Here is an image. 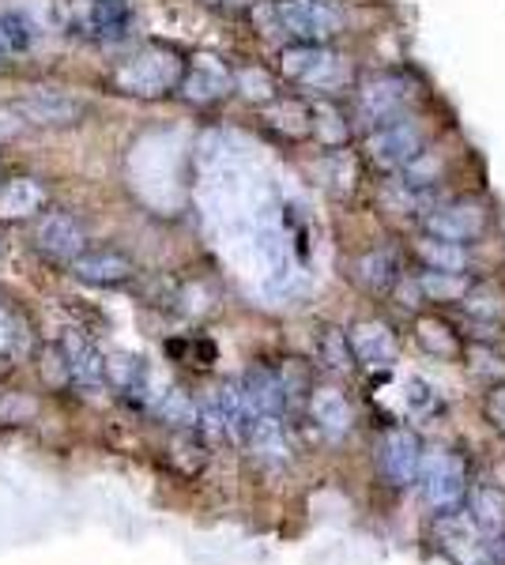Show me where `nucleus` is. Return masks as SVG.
Masks as SVG:
<instances>
[{"instance_id": "obj_4", "label": "nucleus", "mask_w": 505, "mask_h": 565, "mask_svg": "<svg viewBox=\"0 0 505 565\" xmlns=\"http://www.w3.org/2000/svg\"><path fill=\"white\" fill-rule=\"evenodd\" d=\"M415 98V87H411L408 76L400 72H378V76L362 79L358 87V117H362L370 129H381V125H392L400 117H408V106Z\"/></svg>"}, {"instance_id": "obj_3", "label": "nucleus", "mask_w": 505, "mask_h": 565, "mask_svg": "<svg viewBox=\"0 0 505 565\" xmlns=\"http://www.w3.org/2000/svg\"><path fill=\"white\" fill-rule=\"evenodd\" d=\"M272 15L295 42L328 45L344 31V12H339L333 0H275Z\"/></svg>"}, {"instance_id": "obj_36", "label": "nucleus", "mask_w": 505, "mask_h": 565, "mask_svg": "<svg viewBox=\"0 0 505 565\" xmlns=\"http://www.w3.org/2000/svg\"><path fill=\"white\" fill-rule=\"evenodd\" d=\"M106 377L114 381L117 388H140L144 385V362L136 354H114L106 362Z\"/></svg>"}, {"instance_id": "obj_17", "label": "nucleus", "mask_w": 505, "mask_h": 565, "mask_svg": "<svg viewBox=\"0 0 505 565\" xmlns=\"http://www.w3.org/2000/svg\"><path fill=\"white\" fill-rule=\"evenodd\" d=\"M309 415H314L317 430L325 434V437H344V434H351L355 412H351V404H347L344 392L333 388V385L309 392Z\"/></svg>"}, {"instance_id": "obj_41", "label": "nucleus", "mask_w": 505, "mask_h": 565, "mask_svg": "<svg viewBox=\"0 0 505 565\" xmlns=\"http://www.w3.org/2000/svg\"><path fill=\"white\" fill-rule=\"evenodd\" d=\"M23 125V117L15 114V109H4V114H0V136H8V132H15Z\"/></svg>"}, {"instance_id": "obj_27", "label": "nucleus", "mask_w": 505, "mask_h": 565, "mask_svg": "<svg viewBox=\"0 0 505 565\" xmlns=\"http://www.w3.org/2000/svg\"><path fill=\"white\" fill-rule=\"evenodd\" d=\"M250 449L261 460H283L287 457V430H283V418L280 415H253L250 426Z\"/></svg>"}, {"instance_id": "obj_35", "label": "nucleus", "mask_w": 505, "mask_h": 565, "mask_svg": "<svg viewBox=\"0 0 505 565\" xmlns=\"http://www.w3.org/2000/svg\"><path fill=\"white\" fill-rule=\"evenodd\" d=\"M238 90H242L250 103H264V106H272L275 103V84H272V76L264 68H245V72H238Z\"/></svg>"}, {"instance_id": "obj_20", "label": "nucleus", "mask_w": 505, "mask_h": 565, "mask_svg": "<svg viewBox=\"0 0 505 565\" xmlns=\"http://www.w3.org/2000/svg\"><path fill=\"white\" fill-rule=\"evenodd\" d=\"M415 340H419L422 351L434 354V359H442V362H456V359H464V354H467L464 340L456 335V328L449 321H442V317H419V321H415Z\"/></svg>"}, {"instance_id": "obj_22", "label": "nucleus", "mask_w": 505, "mask_h": 565, "mask_svg": "<svg viewBox=\"0 0 505 565\" xmlns=\"http://www.w3.org/2000/svg\"><path fill=\"white\" fill-rule=\"evenodd\" d=\"M133 23L125 0H87L84 4V26L95 39H122Z\"/></svg>"}, {"instance_id": "obj_12", "label": "nucleus", "mask_w": 505, "mask_h": 565, "mask_svg": "<svg viewBox=\"0 0 505 565\" xmlns=\"http://www.w3.org/2000/svg\"><path fill=\"white\" fill-rule=\"evenodd\" d=\"M34 245H39L45 257L72 264L80 253H87V231L72 212H50L34 226Z\"/></svg>"}, {"instance_id": "obj_11", "label": "nucleus", "mask_w": 505, "mask_h": 565, "mask_svg": "<svg viewBox=\"0 0 505 565\" xmlns=\"http://www.w3.org/2000/svg\"><path fill=\"white\" fill-rule=\"evenodd\" d=\"M351 351L355 362L366 370H392L400 359V340L392 332L389 321H378V317H366V321L351 324Z\"/></svg>"}, {"instance_id": "obj_30", "label": "nucleus", "mask_w": 505, "mask_h": 565, "mask_svg": "<svg viewBox=\"0 0 505 565\" xmlns=\"http://www.w3.org/2000/svg\"><path fill=\"white\" fill-rule=\"evenodd\" d=\"M442 174H445V167H442V159H438L434 151H419L415 159L408 162V167L400 170L397 181L403 189H415V193H438V185H442Z\"/></svg>"}, {"instance_id": "obj_7", "label": "nucleus", "mask_w": 505, "mask_h": 565, "mask_svg": "<svg viewBox=\"0 0 505 565\" xmlns=\"http://www.w3.org/2000/svg\"><path fill=\"white\" fill-rule=\"evenodd\" d=\"M434 540H438V551L453 565H494V558H498V551L486 543V535L475 527L472 513H464V509L438 513Z\"/></svg>"}, {"instance_id": "obj_15", "label": "nucleus", "mask_w": 505, "mask_h": 565, "mask_svg": "<svg viewBox=\"0 0 505 565\" xmlns=\"http://www.w3.org/2000/svg\"><path fill=\"white\" fill-rule=\"evenodd\" d=\"M69 268H72V276L91 282V287H117V282L133 279L136 264L133 257H125V253H117V249H87V253H80Z\"/></svg>"}, {"instance_id": "obj_6", "label": "nucleus", "mask_w": 505, "mask_h": 565, "mask_svg": "<svg viewBox=\"0 0 505 565\" xmlns=\"http://www.w3.org/2000/svg\"><path fill=\"white\" fill-rule=\"evenodd\" d=\"M419 487H422V498H427L430 509L438 513H453L467 501V463L461 452H430L422 460V476H419Z\"/></svg>"}, {"instance_id": "obj_33", "label": "nucleus", "mask_w": 505, "mask_h": 565, "mask_svg": "<svg viewBox=\"0 0 505 565\" xmlns=\"http://www.w3.org/2000/svg\"><path fill=\"white\" fill-rule=\"evenodd\" d=\"M400 404H403V412H408L411 418L430 415L438 407V392H434V385H430L427 377L411 373V377L400 381Z\"/></svg>"}, {"instance_id": "obj_28", "label": "nucleus", "mask_w": 505, "mask_h": 565, "mask_svg": "<svg viewBox=\"0 0 505 565\" xmlns=\"http://www.w3.org/2000/svg\"><path fill=\"white\" fill-rule=\"evenodd\" d=\"M34 42H39V23H34V15H27L23 8L0 12V45H4L8 57L34 50Z\"/></svg>"}, {"instance_id": "obj_18", "label": "nucleus", "mask_w": 505, "mask_h": 565, "mask_svg": "<svg viewBox=\"0 0 505 565\" xmlns=\"http://www.w3.org/2000/svg\"><path fill=\"white\" fill-rule=\"evenodd\" d=\"M351 276L358 287H366L370 295H389V290H397L403 271H400V260L392 249H370L355 260Z\"/></svg>"}, {"instance_id": "obj_8", "label": "nucleus", "mask_w": 505, "mask_h": 565, "mask_svg": "<svg viewBox=\"0 0 505 565\" xmlns=\"http://www.w3.org/2000/svg\"><path fill=\"white\" fill-rule=\"evenodd\" d=\"M491 226V212L472 196L461 200H449V204H438L434 212L422 218V234L430 238H442V242H456V245H472L480 242Z\"/></svg>"}, {"instance_id": "obj_32", "label": "nucleus", "mask_w": 505, "mask_h": 565, "mask_svg": "<svg viewBox=\"0 0 505 565\" xmlns=\"http://www.w3.org/2000/svg\"><path fill=\"white\" fill-rule=\"evenodd\" d=\"M155 412H159L162 423L178 426V430H192V426L200 423V407L192 404L181 388H167L159 399H155Z\"/></svg>"}, {"instance_id": "obj_38", "label": "nucleus", "mask_w": 505, "mask_h": 565, "mask_svg": "<svg viewBox=\"0 0 505 565\" xmlns=\"http://www.w3.org/2000/svg\"><path fill=\"white\" fill-rule=\"evenodd\" d=\"M483 418L491 423V430L505 434V381H494L483 396Z\"/></svg>"}, {"instance_id": "obj_31", "label": "nucleus", "mask_w": 505, "mask_h": 565, "mask_svg": "<svg viewBox=\"0 0 505 565\" xmlns=\"http://www.w3.org/2000/svg\"><path fill=\"white\" fill-rule=\"evenodd\" d=\"M467 309V317H475V321H502L505 317V298L502 290L494 287V282H472V290H467V298L461 302Z\"/></svg>"}, {"instance_id": "obj_42", "label": "nucleus", "mask_w": 505, "mask_h": 565, "mask_svg": "<svg viewBox=\"0 0 505 565\" xmlns=\"http://www.w3.org/2000/svg\"><path fill=\"white\" fill-rule=\"evenodd\" d=\"M8 57V53H4V45H0V61H4Z\"/></svg>"}, {"instance_id": "obj_25", "label": "nucleus", "mask_w": 505, "mask_h": 565, "mask_svg": "<svg viewBox=\"0 0 505 565\" xmlns=\"http://www.w3.org/2000/svg\"><path fill=\"white\" fill-rule=\"evenodd\" d=\"M314 351H317V366L328 370V373H351V366H355L351 335L339 332V328H333V324L317 328Z\"/></svg>"}, {"instance_id": "obj_26", "label": "nucleus", "mask_w": 505, "mask_h": 565, "mask_svg": "<svg viewBox=\"0 0 505 565\" xmlns=\"http://www.w3.org/2000/svg\"><path fill=\"white\" fill-rule=\"evenodd\" d=\"M415 257L422 260V268H438V271H467V264H472L467 245L430 238V234H422L415 242Z\"/></svg>"}, {"instance_id": "obj_2", "label": "nucleus", "mask_w": 505, "mask_h": 565, "mask_svg": "<svg viewBox=\"0 0 505 565\" xmlns=\"http://www.w3.org/2000/svg\"><path fill=\"white\" fill-rule=\"evenodd\" d=\"M419 151H427V132H422L419 121H411V117H400V121H392V125L370 129L362 143L366 162H370L374 170H381V174H400Z\"/></svg>"}, {"instance_id": "obj_37", "label": "nucleus", "mask_w": 505, "mask_h": 565, "mask_svg": "<svg viewBox=\"0 0 505 565\" xmlns=\"http://www.w3.org/2000/svg\"><path fill=\"white\" fill-rule=\"evenodd\" d=\"M325 167L336 170L333 181H328V185H333L336 193H347V189H355V159L344 148H333V154L325 159Z\"/></svg>"}, {"instance_id": "obj_40", "label": "nucleus", "mask_w": 505, "mask_h": 565, "mask_svg": "<svg viewBox=\"0 0 505 565\" xmlns=\"http://www.w3.org/2000/svg\"><path fill=\"white\" fill-rule=\"evenodd\" d=\"M12 340H15V321L12 313L0 309V351H12Z\"/></svg>"}, {"instance_id": "obj_19", "label": "nucleus", "mask_w": 505, "mask_h": 565, "mask_svg": "<svg viewBox=\"0 0 505 565\" xmlns=\"http://www.w3.org/2000/svg\"><path fill=\"white\" fill-rule=\"evenodd\" d=\"M245 388V399H250L253 415H283V407H287V388H283V377L264 366H256L245 373L242 381Z\"/></svg>"}, {"instance_id": "obj_21", "label": "nucleus", "mask_w": 505, "mask_h": 565, "mask_svg": "<svg viewBox=\"0 0 505 565\" xmlns=\"http://www.w3.org/2000/svg\"><path fill=\"white\" fill-rule=\"evenodd\" d=\"M45 185L34 178H12L0 185V218H31L42 212Z\"/></svg>"}, {"instance_id": "obj_34", "label": "nucleus", "mask_w": 505, "mask_h": 565, "mask_svg": "<svg viewBox=\"0 0 505 565\" xmlns=\"http://www.w3.org/2000/svg\"><path fill=\"white\" fill-rule=\"evenodd\" d=\"M269 121L275 125V129L287 132V136L314 132V121H309V106H302V103H272Z\"/></svg>"}, {"instance_id": "obj_1", "label": "nucleus", "mask_w": 505, "mask_h": 565, "mask_svg": "<svg viewBox=\"0 0 505 565\" xmlns=\"http://www.w3.org/2000/svg\"><path fill=\"white\" fill-rule=\"evenodd\" d=\"M181 76H186V65H181L178 53L170 50H140L136 57H128L122 68H117V87L125 95H140V98H155L167 95V90L181 87Z\"/></svg>"}, {"instance_id": "obj_9", "label": "nucleus", "mask_w": 505, "mask_h": 565, "mask_svg": "<svg viewBox=\"0 0 505 565\" xmlns=\"http://www.w3.org/2000/svg\"><path fill=\"white\" fill-rule=\"evenodd\" d=\"M422 460H427V449H422V437L411 426H389L381 434L378 471L389 487H411V482H419Z\"/></svg>"}, {"instance_id": "obj_13", "label": "nucleus", "mask_w": 505, "mask_h": 565, "mask_svg": "<svg viewBox=\"0 0 505 565\" xmlns=\"http://www.w3.org/2000/svg\"><path fill=\"white\" fill-rule=\"evenodd\" d=\"M15 114L23 117V125L61 129V125H76L87 114V106L84 98L69 95V90H31V95L15 103Z\"/></svg>"}, {"instance_id": "obj_10", "label": "nucleus", "mask_w": 505, "mask_h": 565, "mask_svg": "<svg viewBox=\"0 0 505 565\" xmlns=\"http://www.w3.org/2000/svg\"><path fill=\"white\" fill-rule=\"evenodd\" d=\"M200 418L208 423L211 434L231 437V441L245 445L250 441V426H253V407L245 399V388L234 385V381H223L208 392L204 407H200Z\"/></svg>"}, {"instance_id": "obj_5", "label": "nucleus", "mask_w": 505, "mask_h": 565, "mask_svg": "<svg viewBox=\"0 0 505 565\" xmlns=\"http://www.w3.org/2000/svg\"><path fill=\"white\" fill-rule=\"evenodd\" d=\"M280 68L287 79L317 87V90H333L344 84V76H347V61L320 42H291L287 50L280 53Z\"/></svg>"}, {"instance_id": "obj_24", "label": "nucleus", "mask_w": 505, "mask_h": 565, "mask_svg": "<svg viewBox=\"0 0 505 565\" xmlns=\"http://www.w3.org/2000/svg\"><path fill=\"white\" fill-rule=\"evenodd\" d=\"M64 354H69V373H72V381H80L84 388L103 385V377H106V359H103V354H98L95 348H91L84 335H69V340H64Z\"/></svg>"}, {"instance_id": "obj_29", "label": "nucleus", "mask_w": 505, "mask_h": 565, "mask_svg": "<svg viewBox=\"0 0 505 565\" xmlns=\"http://www.w3.org/2000/svg\"><path fill=\"white\" fill-rule=\"evenodd\" d=\"M309 121H314V136L325 148H344L347 136H351V125H347L344 109L336 103H328V98H320V103L309 106Z\"/></svg>"}, {"instance_id": "obj_14", "label": "nucleus", "mask_w": 505, "mask_h": 565, "mask_svg": "<svg viewBox=\"0 0 505 565\" xmlns=\"http://www.w3.org/2000/svg\"><path fill=\"white\" fill-rule=\"evenodd\" d=\"M234 87V72L223 65L219 57H192V65L181 76V95L192 98V103H215L227 90Z\"/></svg>"}, {"instance_id": "obj_16", "label": "nucleus", "mask_w": 505, "mask_h": 565, "mask_svg": "<svg viewBox=\"0 0 505 565\" xmlns=\"http://www.w3.org/2000/svg\"><path fill=\"white\" fill-rule=\"evenodd\" d=\"M467 513L475 527L486 535V543L498 554H505V494L498 487H475L467 494Z\"/></svg>"}, {"instance_id": "obj_39", "label": "nucleus", "mask_w": 505, "mask_h": 565, "mask_svg": "<svg viewBox=\"0 0 505 565\" xmlns=\"http://www.w3.org/2000/svg\"><path fill=\"white\" fill-rule=\"evenodd\" d=\"M467 366L475 373H491L494 381H505V362L486 348H467Z\"/></svg>"}, {"instance_id": "obj_23", "label": "nucleus", "mask_w": 505, "mask_h": 565, "mask_svg": "<svg viewBox=\"0 0 505 565\" xmlns=\"http://www.w3.org/2000/svg\"><path fill=\"white\" fill-rule=\"evenodd\" d=\"M419 295L427 302H464L467 290H472V276L467 271H438V268H422L419 271Z\"/></svg>"}]
</instances>
